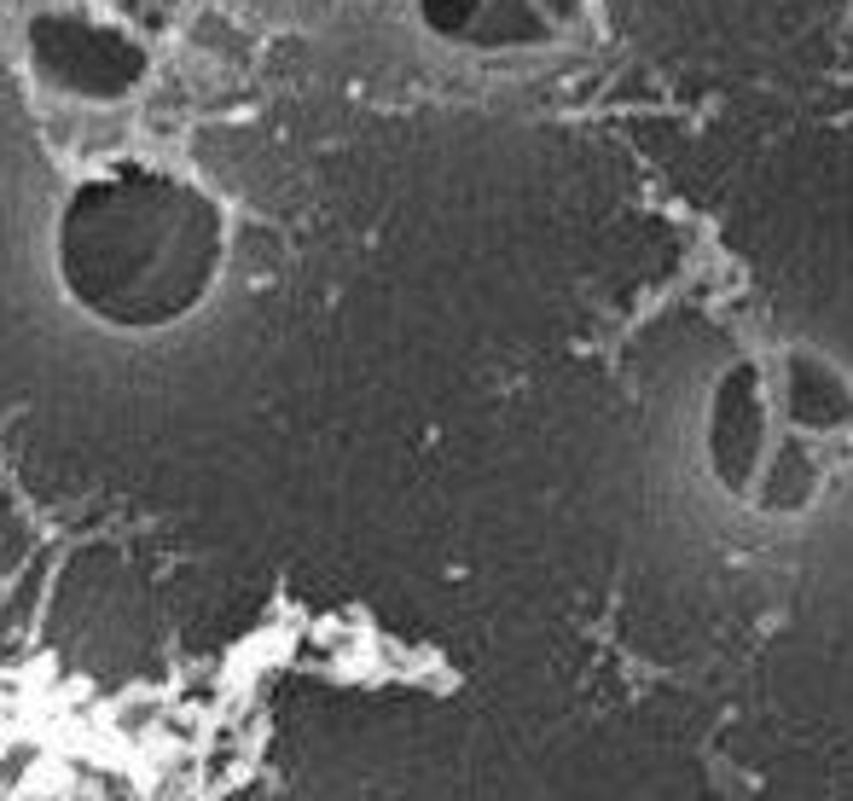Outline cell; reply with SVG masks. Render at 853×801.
Listing matches in <instances>:
<instances>
[{
    "label": "cell",
    "mask_w": 853,
    "mask_h": 801,
    "mask_svg": "<svg viewBox=\"0 0 853 801\" xmlns=\"http://www.w3.org/2000/svg\"><path fill=\"white\" fill-rule=\"evenodd\" d=\"M703 459L726 500L795 523L853 471V378L807 343L737 354L703 401Z\"/></svg>",
    "instance_id": "cell-1"
}]
</instances>
